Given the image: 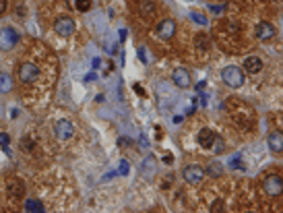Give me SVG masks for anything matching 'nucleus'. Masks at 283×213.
<instances>
[{"label": "nucleus", "instance_id": "19", "mask_svg": "<svg viewBox=\"0 0 283 213\" xmlns=\"http://www.w3.org/2000/svg\"><path fill=\"white\" fill-rule=\"evenodd\" d=\"M194 46H196V50H209L211 42H209V37L205 35V33H198L196 40H194Z\"/></svg>", "mask_w": 283, "mask_h": 213}, {"label": "nucleus", "instance_id": "3", "mask_svg": "<svg viewBox=\"0 0 283 213\" xmlns=\"http://www.w3.org/2000/svg\"><path fill=\"white\" fill-rule=\"evenodd\" d=\"M17 42H19V33L15 31L13 27L0 29V50H2V52L13 50L15 46H17Z\"/></svg>", "mask_w": 283, "mask_h": 213}, {"label": "nucleus", "instance_id": "2", "mask_svg": "<svg viewBox=\"0 0 283 213\" xmlns=\"http://www.w3.org/2000/svg\"><path fill=\"white\" fill-rule=\"evenodd\" d=\"M40 79V66H35L33 62H25L19 66V81L25 85H31Z\"/></svg>", "mask_w": 283, "mask_h": 213}, {"label": "nucleus", "instance_id": "11", "mask_svg": "<svg viewBox=\"0 0 283 213\" xmlns=\"http://www.w3.org/2000/svg\"><path fill=\"white\" fill-rule=\"evenodd\" d=\"M215 133L211 131V128H201L198 131V135H196V143L201 145L203 149H211V145H213V141H215Z\"/></svg>", "mask_w": 283, "mask_h": 213}, {"label": "nucleus", "instance_id": "4", "mask_svg": "<svg viewBox=\"0 0 283 213\" xmlns=\"http://www.w3.org/2000/svg\"><path fill=\"white\" fill-rule=\"evenodd\" d=\"M263 191H265V195H269V197H279L281 193H283V180H281V176H267L265 180H263Z\"/></svg>", "mask_w": 283, "mask_h": 213}, {"label": "nucleus", "instance_id": "7", "mask_svg": "<svg viewBox=\"0 0 283 213\" xmlns=\"http://www.w3.org/2000/svg\"><path fill=\"white\" fill-rule=\"evenodd\" d=\"M172 83H174L176 87H180V89H188L190 85H193V77H190V73L186 71V68L178 66L172 73Z\"/></svg>", "mask_w": 283, "mask_h": 213}, {"label": "nucleus", "instance_id": "15", "mask_svg": "<svg viewBox=\"0 0 283 213\" xmlns=\"http://www.w3.org/2000/svg\"><path fill=\"white\" fill-rule=\"evenodd\" d=\"M13 87H15V83H13V77H11V75L0 73V93H11Z\"/></svg>", "mask_w": 283, "mask_h": 213}, {"label": "nucleus", "instance_id": "14", "mask_svg": "<svg viewBox=\"0 0 283 213\" xmlns=\"http://www.w3.org/2000/svg\"><path fill=\"white\" fill-rule=\"evenodd\" d=\"M267 143H269V149L275 151V153H281V151H283V135L279 131L271 133L269 139H267Z\"/></svg>", "mask_w": 283, "mask_h": 213}, {"label": "nucleus", "instance_id": "16", "mask_svg": "<svg viewBox=\"0 0 283 213\" xmlns=\"http://www.w3.org/2000/svg\"><path fill=\"white\" fill-rule=\"evenodd\" d=\"M205 174H209V176H213V178H219L221 174H223V166H221L219 162H209Z\"/></svg>", "mask_w": 283, "mask_h": 213}, {"label": "nucleus", "instance_id": "20", "mask_svg": "<svg viewBox=\"0 0 283 213\" xmlns=\"http://www.w3.org/2000/svg\"><path fill=\"white\" fill-rule=\"evenodd\" d=\"M211 149L215 151V153H221V151L225 149V145H223V139L221 137H215V141H213V145H211Z\"/></svg>", "mask_w": 283, "mask_h": 213}, {"label": "nucleus", "instance_id": "23", "mask_svg": "<svg viewBox=\"0 0 283 213\" xmlns=\"http://www.w3.org/2000/svg\"><path fill=\"white\" fill-rule=\"evenodd\" d=\"M0 145H2V149L6 151V153H11V149H9V135H0Z\"/></svg>", "mask_w": 283, "mask_h": 213}, {"label": "nucleus", "instance_id": "5", "mask_svg": "<svg viewBox=\"0 0 283 213\" xmlns=\"http://www.w3.org/2000/svg\"><path fill=\"white\" fill-rule=\"evenodd\" d=\"M182 178H184L188 184H198V182H203V178H205V168L203 166H196V164L186 166V168L182 170Z\"/></svg>", "mask_w": 283, "mask_h": 213}, {"label": "nucleus", "instance_id": "26", "mask_svg": "<svg viewBox=\"0 0 283 213\" xmlns=\"http://www.w3.org/2000/svg\"><path fill=\"white\" fill-rule=\"evenodd\" d=\"M6 6H9V2H6V0H0V15L6 13Z\"/></svg>", "mask_w": 283, "mask_h": 213}, {"label": "nucleus", "instance_id": "8", "mask_svg": "<svg viewBox=\"0 0 283 213\" xmlns=\"http://www.w3.org/2000/svg\"><path fill=\"white\" fill-rule=\"evenodd\" d=\"M6 193H9L11 199H23L25 197V182L21 178H11L6 182Z\"/></svg>", "mask_w": 283, "mask_h": 213}, {"label": "nucleus", "instance_id": "10", "mask_svg": "<svg viewBox=\"0 0 283 213\" xmlns=\"http://www.w3.org/2000/svg\"><path fill=\"white\" fill-rule=\"evenodd\" d=\"M54 131H56V137L60 141H68V139H73V135H74V128L68 120H58Z\"/></svg>", "mask_w": 283, "mask_h": 213}, {"label": "nucleus", "instance_id": "18", "mask_svg": "<svg viewBox=\"0 0 283 213\" xmlns=\"http://www.w3.org/2000/svg\"><path fill=\"white\" fill-rule=\"evenodd\" d=\"M25 211L44 213V211H45V207H44V203H40L37 199H27V201H25Z\"/></svg>", "mask_w": 283, "mask_h": 213}, {"label": "nucleus", "instance_id": "1", "mask_svg": "<svg viewBox=\"0 0 283 213\" xmlns=\"http://www.w3.org/2000/svg\"><path fill=\"white\" fill-rule=\"evenodd\" d=\"M221 81H223L227 87L238 89L244 85V71L240 66H225L223 71H221Z\"/></svg>", "mask_w": 283, "mask_h": 213}, {"label": "nucleus", "instance_id": "12", "mask_svg": "<svg viewBox=\"0 0 283 213\" xmlns=\"http://www.w3.org/2000/svg\"><path fill=\"white\" fill-rule=\"evenodd\" d=\"M256 37H258V40H263V42L273 40V37H275V27L271 25L269 21L258 23V25H256Z\"/></svg>", "mask_w": 283, "mask_h": 213}, {"label": "nucleus", "instance_id": "27", "mask_svg": "<svg viewBox=\"0 0 283 213\" xmlns=\"http://www.w3.org/2000/svg\"><path fill=\"white\" fill-rule=\"evenodd\" d=\"M120 166H122V168H120V172H122V174H126V172H128V168H126V166H128V164H126V162H122Z\"/></svg>", "mask_w": 283, "mask_h": 213}, {"label": "nucleus", "instance_id": "21", "mask_svg": "<svg viewBox=\"0 0 283 213\" xmlns=\"http://www.w3.org/2000/svg\"><path fill=\"white\" fill-rule=\"evenodd\" d=\"M35 147V141L29 139V137H25V139H21V149L23 151H31Z\"/></svg>", "mask_w": 283, "mask_h": 213}, {"label": "nucleus", "instance_id": "24", "mask_svg": "<svg viewBox=\"0 0 283 213\" xmlns=\"http://www.w3.org/2000/svg\"><path fill=\"white\" fill-rule=\"evenodd\" d=\"M211 211H213V213H221V211H223V201L217 199L215 203L211 205Z\"/></svg>", "mask_w": 283, "mask_h": 213}, {"label": "nucleus", "instance_id": "13", "mask_svg": "<svg viewBox=\"0 0 283 213\" xmlns=\"http://www.w3.org/2000/svg\"><path fill=\"white\" fill-rule=\"evenodd\" d=\"M244 71L248 75H256L263 71V60L258 56H246L244 58Z\"/></svg>", "mask_w": 283, "mask_h": 213}, {"label": "nucleus", "instance_id": "22", "mask_svg": "<svg viewBox=\"0 0 283 213\" xmlns=\"http://www.w3.org/2000/svg\"><path fill=\"white\" fill-rule=\"evenodd\" d=\"M91 9V0H76V11H89Z\"/></svg>", "mask_w": 283, "mask_h": 213}, {"label": "nucleus", "instance_id": "9", "mask_svg": "<svg viewBox=\"0 0 283 213\" xmlns=\"http://www.w3.org/2000/svg\"><path fill=\"white\" fill-rule=\"evenodd\" d=\"M157 35L162 37V40H172L174 33H176V21L174 19H164L157 23Z\"/></svg>", "mask_w": 283, "mask_h": 213}, {"label": "nucleus", "instance_id": "25", "mask_svg": "<svg viewBox=\"0 0 283 213\" xmlns=\"http://www.w3.org/2000/svg\"><path fill=\"white\" fill-rule=\"evenodd\" d=\"M229 164H234V168H244V166H242V157H240V153H236L232 159H229Z\"/></svg>", "mask_w": 283, "mask_h": 213}, {"label": "nucleus", "instance_id": "17", "mask_svg": "<svg viewBox=\"0 0 283 213\" xmlns=\"http://www.w3.org/2000/svg\"><path fill=\"white\" fill-rule=\"evenodd\" d=\"M139 11H141L143 17H149V15L155 13V4H153V0H141Z\"/></svg>", "mask_w": 283, "mask_h": 213}, {"label": "nucleus", "instance_id": "6", "mask_svg": "<svg viewBox=\"0 0 283 213\" xmlns=\"http://www.w3.org/2000/svg\"><path fill=\"white\" fill-rule=\"evenodd\" d=\"M74 29H76V25H74V21H73L71 17H58V19L54 21V31H56L60 37L73 35Z\"/></svg>", "mask_w": 283, "mask_h": 213}]
</instances>
